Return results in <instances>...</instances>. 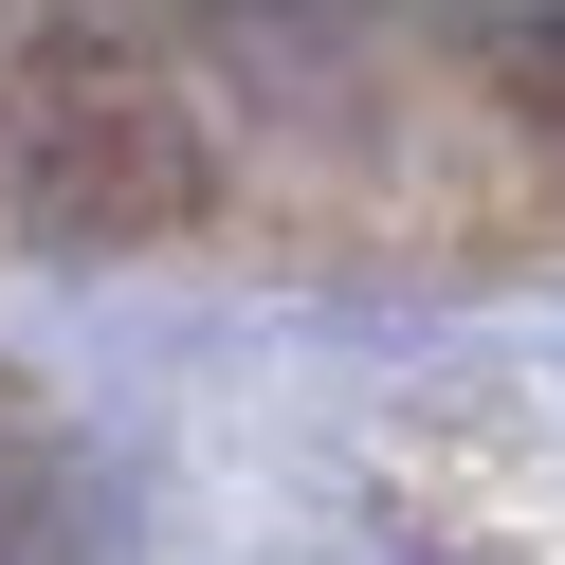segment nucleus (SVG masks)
<instances>
[{
    "instance_id": "nucleus-1",
    "label": "nucleus",
    "mask_w": 565,
    "mask_h": 565,
    "mask_svg": "<svg viewBox=\"0 0 565 565\" xmlns=\"http://www.w3.org/2000/svg\"><path fill=\"white\" fill-rule=\"evenodd\" d=\"M220 147H201V92L164 74L128 19H38L0 55V201L55 237V256H128V237H183Z\"/></svg>"
},
{
    "instance_id": "nucleus-2",
    "label": "nucleus",
    "mask_w": 565,
    "mask_h": 565,
    "mask_svg": "<svg viewBox=\"0 0 565 565\" xmlns=\"http://www.w3.org/2000/svg\"><path fill=\"white\" fill-rule=\"evenodd\" d=\"M492 74H511V92H529V110H547V128H565V19H492Z\"/></svg>"
}]
</instances>
